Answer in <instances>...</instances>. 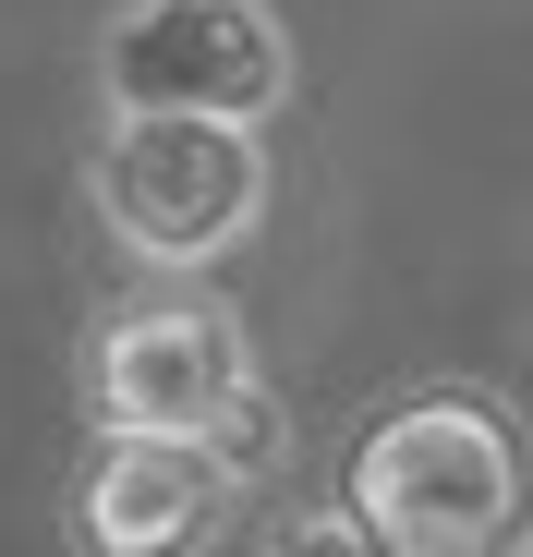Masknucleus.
I'll use <instances>...</instances> for the list:
<instances>
[{
    "label": "nucleus",
    "instance_id": "nucleus-8",
    "mask_svg": "<svg viewBox=\"0 0 533 557\" xmlns=\"http://www.w3.org/2000/svg\"><path fill=\"white\" fill-rule=\"evenodd\" d=\"M497 557H533V545H497Z\"/></svg>",
    "mask_w": 533,
    "mask_h": 557
},
{
    "label": "nucleus",
    "instance_id": "nucleus-6",
    "mask_svg": "<svg viewBox=\"0 0 533 557\" xmlns=\"http://www.w3.org/2000/svg\"><path fill=\"white\" fill-rule=\"evenodd\" d=\"M280 448H292V436H280V400H266V388H243V400L207 424V448H195V460H207L219 485H255V473H280Z\"/></svg>",
    "mask_w": 533,
    "mask_h": 557
},
{
    "label": "nucleus",
    "instance_id": "nucleus-3",
    "mask_svg": "<svg viewBox=\"0 0 533 557\" xmlns=\"http://www.w3.org/2000/svg\"><path fill=\"white\" fill-rule=\"evenodd\" d=\"M110 122H266L292 98V37L266 0H134L98 49Z\"/></svg>",
    "mask_w": 533,
    "mask_h": 557
},
{
    "label": "nucleus",
    "instance_id": "nucleus-1",
    "mask_svg": "<svg viewBox=\"0 0 533 557\" xmlns=\"http://www.w3.org/2000/svg\"><path fill=\"white\" fill-rule=\"evenodd\" d=\"M339 509L388 557H497L533 521V460L497 400L473 388H412L388 400L339 460Z\"/></svg>",
    "mask_w": 533,
    "mask_h": 557
},
{
    "label": "nucleus",
    "instance_id": "nucleus-7",
    "mask_svg": "<svg viewBox=\"0 0 533 557\" xmlns=\"http://www.w3.org/2000/svg\"><path fill=\"white\" fill-rule=\"evenodd\" d=\"M255 557H388L351 509H292V521H266V545Z\"/></svg>",
    "mask_w": 533,
    "mask_h": 557
},
{
    "label": "nucleus",
    "instance_id": "nucleus-2",
    "mask_svg": "<svg viewBox=\"0 0 533 557\" xmlns=\"http://www.w3.org/2000/svg\"><path fill=\"white\" fill-rule=\"evenodd\" d=\"M85 195H98V219H110V243L134 267L195 278V267H219V255L255 243V219H266V146L243 122H110Z\"/></svg>",
    "mask_w": 533,
    "mask_h": 557
},
{
    "label": "nucleus",
    "instance_id": "nucleus-4",
    "mask_svg": "<svg viewBox=\"0 0 533 557\" xmlns=\"http://www.w3.org/2000/svg\"><path fill=\"white\" fill-rule=\"evenodd\" d=\"M255 388V351H243V315L207 304V292H146V304H110L98 315V351H85V400H98L110 436H146V448H207V424Z\"/></svg>",
    "mask_w": 533,
    "mask_h": 557
},
{
    "label": "nucleus",
    "instance_id": "nucleus-5",
    "mask_svg": "<svg viewBox=\"0 0 533 557\" xmlns=\"http://www.w3.org/2000/svg\"><path fill=\"white\" fill-rule=\"evenodd\" d=\"M231 533V485L195 448L98 436V460L73 473V557H207Z\"/></svg>",
    "mask_w": 533,
    "mask_h": 557
}]
</instances>
